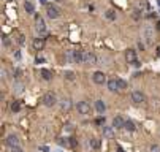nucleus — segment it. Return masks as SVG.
I'll list each match as a JSON object with an SVG mask.
<instances>
[{
  "label": "nucleus",
  "mask_w": 160,
  "mask_h": 152,
  "mask_svg": "<svg viewBox=\"0 0 160 152\" xmlns=\"http://www.w3.org/2000/svg\"><path fill=\"white\" fill-rule=\"evenodd\" d=\"M24 8H25V11L29 14H33V11H35V5L30 2V0H27V2L24 3Z\"/></svg>",
  "instance_id": "nucleus-17"
},
{
  "label": "nucleus",
  "mask_w": 160,
  "mask_h": 152,
  "mask_svg": "<svg viewBox=\"0 0 160 152\" xmlns=\"http://www.w3.org/2000/svg\"><path fill=\"white\" fill-rule=\"evenodd\" d=\"M131 101L139 104V103H144L146 101V97H144V93L141 92V90H133L131 92Z\"/></svg>",
  "instance_id": "nucleus-3"
},
{
  "label": "nucleus",
  "mask_w": 160,
  "mask_h": 152,
  "mask_svg": "<svg viewBox=\"0 0 160 152\" xmlns=\"http://www.w3.org/2000/svg\"><path fill=\"white\" fill-rule=\"evenodd\" d=\"M21 74H22V71H21L19 68H17V70L14 71V78H19V76H21Z\"/></svg>",
  "instance_id": "nucleus-30"
},
{
  "label": "nucleus",
  "mask_w": 160,
  "mask_h": 152,
  "mask_svg": "<svg viewBox=\"0 0 160 152\" xmlns=\"http://www.w3.org/2000/svg\"><path fill=\"white\" fill-rule=\"evenodd\" d=\"M65 59L68 62H73V51H65Z\"/></svg>",
  "instance_id": "nucleus-27"
},
{
  "label": "nucleus",
  "mask_w": 160,
  "mask_h": 152,
  "mask_svg": "<svg viewBox=\"0 0 160 152\" xmlns=\"http://www.w3.org/2000/svg\"><path fill=\"white\" fill-rule=\"evenodd\" d=\"M43 104L44 106H48V108H52L55 103H57V97H55V93H52V92H46L44 95H43Z\"/></svg>",
  "instance_id": "nucleus-1"
},
{
  "label": "nucleus",
  "mask_w": 160,
  "mask_h": 152,
  "mask_svg": "<svg viewBox=\"0 0 160 152\" xmlns=\"http://www.w3.org/2000/svg\"><path fill=\"white\" fill-rule=\"evenodd\" d=\"M35 28L40 33H46V22L41 16H35Z\"/></svg>",
  "instance_id": "nucleus-2"
},
{
  "label": "nucleus",
  "mask_w": 160,
  "mask_h": 152,
  "mask_svg": "<svg viewBox=\"0 0 160 152\" xmlns=\"http://www.w3.org/2000/svg\"><path fill=\"white\" fill-rule=\"evenodd\" d=\"M92 79H93V82L95 84H105L106 82V76H105V73L103 71H95L92 74Z\"/></svg>",
  "instance_id": "nucleus-4"
},
{
  "label": "nucleus",
  "mask_w": 160,
  "mask_h": 152,
  "mask_svg": "<svg viewBox=\"0 0 160 152\" xmlns=\"http://www.w3.org/2000/svg\"><path fill=\"white\" fill-rule=\"evenodd\" d=\"M71 100L70 98H63V100H60V109L62 111H70L71 109Z\"/></svg>",
  "instance_id": "nucleus-13"
},
{
  "label": "nucleus",
  "mask_w": 160,
  "mask_h": 152,
  "mask_svg": "<svg viewBox=\"0 0 160 152\" xmlns=\"http://www.w3.org/2000/svg\"><path fill=\"white\" fill-rule=\"evenodd\" d=\"M19 109H21V104H19V101H13V103H11V111H13V112H17Z\"/></svg>",
  "instance_id": "nucleus-24"
},
{
  "label": "nucleus",
  "mask_w": 160,
  "mask_h": 152,
  "mask_svg": "<svg viewBox=\"0 0 160 152\" xmlns=\"http://www.w3.org/2000/svg\"><path fill=\"white\" fill-rule=\"evenodd\" d=\"M125 60H127L128 63L136 62V52H135L133 49H127V51H125Z\"/></svg>",
  "instance_id": "nucleus-11"
},
{
  "label": "nucleus",
  "mask_w": 160,
  "mask_h": 152,
  "mask_svg": "<svg viewBox=\"0 0 160 152\" xmlns=\"http://www.w3.org/2000/svg\"><path fill=\"white\" fill-rule=\"evenodd\" d=\"M32 46L35 51H41L44 48V38H35V40L32 41Z\"/></svg>",
  "instance_id": "nucleus-8"
},
{
  "label": "nucleus",
  "mask_w": 160,
  "mask_h": 152,
  "mask_svg": "<svg viewBox=\"0 0 160 152\" xmlns=\"http://www.w3.org/2000/svg\"><path fill=\"white\" fill-rule=\"evenodd\" d=\"M40 74H41V78L46 79V81H49V79L52 78V73H51L49 70H46V68H41V70H40Z\"/></svg>",
  "instance_id": "nucleus-18"
},
{
  "label": "nucleus",
  "mask_w": 160,
  "mask_h": 152,
  "mask_svg": "<svg viewBox=\"0 0 160 152\" xmlns=\"http://www.w3.org/2000/svg\"><path fill=\"white\" fill-rule=\"evenodd\" d=\"M74 71H71V70H67V71H63V78L65 79H68V81H73L74 79Z\"/></svg>",
  "instance_id": "nucleus-20"
},
{
  "label": "nucleus",
  "mask_w": 160,
  "mask_h": 152,
  "mask_svg": "<svg viewBox=\"0 0 160 152\" xmlns=\"http://www.w3.org/2000/svg\"><path fill=\"white\" fill-rule=\"evenodd\" d=\"M150 152H160V146L158 144H152V146H150Z\"/></svg>",
  "instance_id": "nucleus-28"
},
{
  "label": "nucleus",
  "mask_w": 160,
  "mask_h": 152,
  "mask_svg": "<svg viewBox=\"0 0 160 152\" xmlns=\"http://www.w3.org/2000/svg\"><path fill=\"white\" fill-rule=\"evenodd\" d=\"M124 128H125V130H128V131H133V130H135V124L131 122V120H125Z\"/></svg>",
  "instance_id": "nucleus-22"
},
{
  "label": "nucleus",
  "mask_w": 160,
  "mask_h": 152,
  "mask_svg": "<svg viewBox=\"0 0 160 152\" xmlns=\"http://www.w3.org/2000/svg\"><path fill=\"white\" fill-rule=\"evenodd\" d=\"M19 43H21V44H24V36H22V35L19 36Z\"/></svg>",
  "instance_id": "nucleus-32"
},
{
  "label": "nucleus",
  "mask_w": 160,
  "mask_h": 152,
  "mask_svg": "<svg viewBox=\"0 0 160 152\" xmlns=\"http://www.w3.org/2000/svg\"><path fill=\"white\" fill-rule=\"evenodd\" d=\"M76 108H78V112L79 114H89L90 112V104L87 101H78Z\"/></svg>",
  "instance_id": "nucleus-5"
},
{
  "label": "nucleus",
  "mask_w": 160,
  "mask_h": 152,
  "mask_svg": "<svg viewBox=\"0 0 160 152\" xmlns=\"http://www.w3.org/2000/svg\"><path fill=\"white\" fill-rule=\"evenodd\" d=\"M108 89H109L111 92L120 90V89H119V84H117V79H109V81H108Z\"/></svg>",
  "instance_id": "nucleus-15"
},
{
  "label": "nucleus",
  "mask_w": 160,
  "mask_h": 152,
  "mask_svg": "<svg viewBox=\"0 0 160 152\" xmlns=\"http://www.w3.org/2000/svg\"><path fill=\"white\" fill-rule=\"evenodd\" d=\"M124 125H125V120L122 119L120 116H116L114 119H112V127H114L116 130H119V128H124Z\"/></svg>",
  "instance_id": "nucleus-10"
},
{
  "label": "nucleus",
  "mask_w": 160,
  "mask_h": 152,
  "mask_svg": "<svg viewBox=\"0 0 160 152\" xmlns=\"http://www.w3.org/2000/svg\"><path fill=\"white\" fill-rule=\"evenodd\" d=\"M144 33H146V40H147V43H150V41H152V30H150V28L147 27L146 30H144Z\"/></svg>",
  "instance_id": "nucleus-23"
},
{
  "label": "nucleus",
  "mask_w": 160,
  "mask_h": 152,
  "mask_svg": "<svg viewBox=\"0 0 160 152\" xmlns=\"http://www.w3.org/2000/svg\"><path fill=\"white\" fill-rule=\"evenodd\" d=\"M14 92L16 93H22L24 92V82H16L14 84Z\"/></svg>",
  "instance_id": "nucleus-21"
},
{
  "label": "nucleus",
  "mask_w": 160,
  "mask_h": 152,
  "mask_svg": "<svg viewBox=\"0 0 160 152\" xmlns=\"http://www.w3.org/2000/svg\"><path fill=\"white\" fill-rule=\"evenodd\" d=\"M54 2H62V0H54Z\"/></svg>",
  "instance_id": "nucleus-34"
},
{
  "label": "nucleus",
  "mask_w": 160,
  "mask_h": 152,
  "mask_svg": "<svg viewBox=\"0 0 160 152\" xmlns=\"http://www.w3.org/2000/svg\"><path fill=\"white\" fill-rule=\"evenodd\" d=\"M5 141H6V144L10 146V147H13V146H19V138H17L16 135H8Z\"/></svg>",
  "instance_id": "nucleus-9"
},
{
  "label": "nucleus",
  "mask_w": 160,
  "mask_h": 152,
  "mask_svg": "<svg viewBox=\"0 0 160 152\" xmlns=\"http://www.w3.org/2000/svg\"><path fill=\"white\" fill-rule=\"evenodd\" d=\"M89 146H90L92 149H100V139L90 138V139H89Z\"/></svg>",
  "instance_id": "nucleus-19"
},
{
  "label": "nucleus",
  "mask_w": 160,
  "mask_h": 152,
  "mask_svg": "<svg viewBox=\"0 0 160 152\" xmlns=\"http://www.w3.org/2000/svg\"><path fill=\"white\" fill-rule=\"evenodd\" d=\"M73 62L74 63H84V52L82 51H73Z\"/></svg>",
  "instance_id": "nucleus-12"
},
{
  "label": "nucleus",
  "mask_w": 160,
  "mask_h": 152,
  "mask_svg": "<svg viewBox=\"0 0 160 152\" xmlns=\"http://www.w3.org/2000/svg\"><path fill=\"white\" fill-rule=\"evenodd\" d=\"M117 152H124V150H122V149H120V147H117Z\"/></svg>",
  "instance_id": "nucleus-33"
},
{
  "label": "nucleus",
  "mask_w": 160,
  "mask_h": 152,
  "mask_svg": "<svg viewBox=\"0 0 160 152\" xmlns=\"http://www.w3.org/2000/svg\"><path fill=\"white\" fill-rule=\"evenodd\" d=\"M103 136H106V138L114 136V127H103Z\"/></svg>",
  "instance_id": "nucleus-16"
},
{
  "label": "nucleus",
  "mask_w": 160,
  "mask_h": 152,
  "mask_svg": "<svg viewBox=\"0 0 160 152\" xmlns=\"http://www.w3.org/2000/svg\"><path fill=\"white\" fill-rule=\"evenodd\" d=\"M55 152H62V150H59V149H57V150H55Z\"/></svg>",
  "instance_id": "nucleus-35"
},
{
  "label": "nucleus",
  "mask_w": 160,
  "mask_h": 152,
  "mask_svg": "<svg viewBox=\"0 0 160 152\" xmlns=\"http://www.w3.org/2000/svg\"><path fill=\"white\" fill-rule=\"evenodd\" d=\"M98 60V57L93 54V52H84V63H89V65H95Z\"/></svg>",
  "instance_id": "nucleus-7"
},
{
  "label": "nucleus",
  "mask_w": 160,
  "mask_h": 152,
  "mask_svg": "<svg viewBox=\"0 0 160 152\" xmlns=\"http://www.w3.org/2000/svg\"><path fill=\"white\" fill-rule=\"evenodd\" d=\"M46 14H48L51 19H57L60 13H59V10L55 8L54 5H46Z\"/></svg>",
  "instance_id": "nucleus-6"
},
{
  "label": "nucleus",
  "mask_w": 160,
  "mask_h": 152,
  "mask_svg": "<svg viewBox=\"0 0 160 152\" xmlns=\"http://www.w3.org/2000/svg\"><path fill=\"white\" fill-rule=\"evenodd\" d=\"M106 17L109 19V21H114V19H116L114 11H112V10H108V11H106Z\"/></svg>",
  "instance_id": "nucleus-25"
},
{
  "label": "nucleus",
  "mask_w": 160,
  "mask_h": 152,
  "mask_svg": "<svg viewBox=\"0 0 160 152\" xmlns=\"http://www.w3.org/2000/svg\"><path fill=\"white\" fill-rule=\"evenodd\" d=\"M117 84H119V89H120V90H122V89H127V82H125L124 79L117 78Z\"/></svg>",
  "instance_id": "nucleus-26"
},
{
  "label": "nucleus",
  "mask_w": 160,
  "mask_h": 152,
  "mask_svg": "<svg viewBox=\"0 0 160 152\" xmlns=\"http://www.w3.org/2000/svg\"><path fill=\"white\" fill-rule=\"evenodd\" d=\"M95 109H97L98 114H103V112H105V111H106L105 101H103V100H97V101H95Z\"/></svg>",
  "instance_id": "nucleus-14"
},
{
  "label": "nucleus",
  "mask_w": 160,
  "mask_h": 152,
  "mask_svg": "<svg viewBox=\"0 0 160 152\" xmlns=\"http://www.w3.org/2000/svg\"><path fill=\"white\" fill-rule=\"evenodd\" d=\"M97 124H98V125H101V124H105V117H98V119H97Z\"/></svg>",
  "instance_id": "nucleus-31"
},
{
  "label": "nucleus",
  "mask_w": 160,
  "mask_h": 152,
  "mask_svg": "<svg viewBox=\"0 0 160 152\" xmlns=\"http://www.w3.org/2000/svg\"><path fill=\"white\" fill-rule=\"evenodd\" d=\"M11 152H24V150H22L21 146H13V147H11Z\"/></svg>",
  "instance_id": "nucleus-29"
}]
</instances>
